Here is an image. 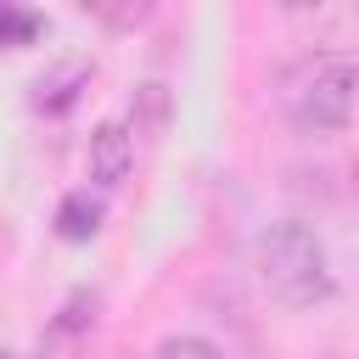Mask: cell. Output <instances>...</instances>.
<instances>
[{
  "mask_svg": "<svg viewBox=\"0 0 359 359\" xmlns=\"http://www.w3.org/2000/svg\"><path fill=\"white\" fill-rule=\"evenodd\" d=\"M129 168H135V135H129V123H118V118L95 123L90 129V180L112 191V185L129 180Z\"/></svg>",
  "mask_w": 359,
  "mask_h": 359,
  "instance_id": "3",
  "label": "cell"
},
{
  "mask_svg": "<svg viewBox=\"0 0 359 359\" xmlns=\"http://www.w3.org/2000/svg\"><path fill=\"white\" fill-rule=\"evenodd\" d=\"M95 17H101V22H112V28H140V22L151 17V6H146V0H135V6H107V0H101V6H95Z\"/></svg>",
  "mask_w": 359,
  "mask_h": 359,
  "instance_id": "9",
  "label": "cell"
},
{
  "mask_svg": "<svg viewBox=\"0 0 359 359\" xmlns=\"http://www.w3.org/2000/svg\"><path fill=\"white\" fill-rule=\"evenodd\" d=\"M90 62L84 56H73V62H56L50 73H39L34 79V112H67L84 90H90Z\"/></svg>",
  "mask_w": 359,
  "mask_h": 359,
  "instance_id": "4",
  "label": "cell"
},
{
  "mask_svg": "<svg viewBox=\"0 0 359 359\" xmlns=\"http://www.w3.org/2000/svg\"><path fill=\"white\" fill-rule=\"evenodd\" d=\"M101 219H107L101 196H90V191H67L62 208H56V236H62V241H90V236L101 230Z\"/></svg>",
  "mask_w": 359,
  "mask_h": 359,
  "instance_id": "5",
  "label": "cell"
},
{
  "mask_svg": "<svg viewBox=\"0 0 359 359\" xmlns=\"http://www.w3.org/2000/svg\"><path fill=\"white\" fill-rule=\"evenodd\" d=\"M34 359H79V337H67L62 325H45V337L34 342Z\"/></svg>",
  "mask_w": 359,
  "mask_h": 359,
  "instance_id": "8",
  "label": "cell"
},
{
  "mask_svg": "<svg viewBox=\"0 0 359 359\" xmlns=\"http://www.w3.org/2000/svg\"><path fill=\"white\" fill-rule=\"evenodd\" d=\"M39 11H22V6H0V45L17 50V45H34L39 39Z\"/></svg>",
  "mask_w": 359,
  "mask_h": 359,
  "instance_id": "6",
  "label": "cell"
},
{
  "mask_svg": "<svg viewBox=\"0 0 359 359\" xmlns=\"http://www.w3.org/2000/svg\"><path fill=\"white\" fill-rule=\"evenodd\" d=\"M157 359H224L208 337H191V331H180V337H163L157 342Z\"/></svg>",
  "mask_w": 359,
  "mask_h": 359,
  "instance_id": "7",
  "label": "cell"
},
{
  "mask_svg": "<svg viewBox=\"0 0 359 359\" xmlns=\"http://www.w3.org/2000/svg\"><path fill=\"white\" fill-rule=\"evenodd\" d=\"M252 264H258V280L264 292L280 303V309H314L337 292V275H331V252L320 241L314 224L303 219H280L258 236L252 247Z\"/></svg>",
  "mask_w": 359,
  "mask_h": 359,
  "instance_id": "1",
  "label": "cell"
},
{
  "mask_svg": "<svg viewBox=\"0 0 359 359\" xmlns=\"http://www.w3.org/2000/svg\"><path fill=\"white\" fill-rule=\"evenodd\" d=\"M359 62L348 50H314L280 79V107L303 135H342L353 123Z\"/></svg>",
  "mask_w": 359,
  "mask_h": 359,
  "instance_id": "2",
  "label": "cell"
}]
</instances>
